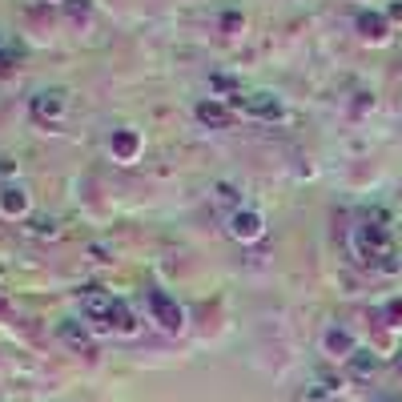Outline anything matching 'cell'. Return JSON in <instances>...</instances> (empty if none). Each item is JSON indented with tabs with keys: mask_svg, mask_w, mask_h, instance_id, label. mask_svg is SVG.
<instances>
[{
	"mask_svg": "<svg viewBox=\"0 0 402 402\" xmlns=\"http://www.w3.org/2000/svg\"><path fill=\"white\" fill-rule=\"evenodd\" d=\"M246 105L253 109V113H262V117H278V113H282V105H278V101H274L269 93H253Z\"/></svg>",
	"mask_w": 402,
	"mask_h": 402,
	"instance_id": "cell-1",
	"label": "cell"
},
{
	"mask_svg": "<svg viewBox=\"0 0 402 402\" xmlns=\"http://www.w3.org/2000/svg\"><path fill=\"white\" fill-rule=\"evenodd\" d=\"M233 233H237V237H258L262 226H258V217H253V213H246V217L237 213V217H233Z\"/></svg>",
	"mask_w": 402,
	"mask_h": 402,
	"instance_id": "cell-2",
	"label": "cell"
},
{
	"mask_svg": "<svg viewBox=\"0 0 402 402\" xmlns=\"http://www.w3.org/2000/svg\"><path fill=\"white\" fill-rule=\"evenodd\" d=\"M153 306H157V314H165V326H181V310H173L165 302V294H153Z\"/></svg>",
	"mask_w": 402,
	"mask_h": 402,
	"instance_id": "cell-3",
	"label": "cell"
}]
</instances>
